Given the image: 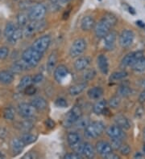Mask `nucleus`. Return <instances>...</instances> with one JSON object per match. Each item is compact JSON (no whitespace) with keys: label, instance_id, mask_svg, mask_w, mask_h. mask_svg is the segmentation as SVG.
<instances>
[{"label":"nucleus","instance_id":"f257e3e1","mask_svg":"<svg viewBox=\"0 0 145 159\" xmlns=\"http://www.w3.org/2000/svg\"><path fill=\"white\" fill-rule=\"evenodd\" d=\"M117 23L118 19L114 14H105V16L101 19L100 21L95 24L94 31L96 36L100 39L103 38L110 32V29H112Z\"/></svg>","mask_w":145,"mask_h":159},{"label":"nucleus","instance_id":"f03ea898","mask_svg":"<svg viewBox=\"0 0 145 159\" xmlns=\"http://www.w3.org/2000/svg\"><path fill=\"white\" fill-rule=\"evenodd\" d=\"M42 57L43 53L39 52L33 48L32 47H31V48H28L23 51V52L22 53L21 59L24 60L29 66L31 67V68H32L38 65L39 63L41 62Z\"/></svg>","mask_w":145,"mask_h":159},{"label":"nucleus","instance_id":"7ed1b4c3","mask_svg":"<svg viewBox=\"0 0 145 159\" xmlns=\"http://www.w3.org/2000/svg\"><path fill=\"white\" fill-rule=\"evenodd\" d=\"M105 130V125L102 121L90 122L85 129V136L90 139L99 138Z\"/></svg>","mask_w":145,"mask_h":159},{"label":"nucleus","instance_id":"20e7f679","mask_svg":"<svg viewBox=\"0 0 145 159\" xmlns=\"http://www.w3.org/2000/svg\"><path fill=\"white\" fill-rule=\"evenodd\" d=\"M81 116H82L81 108L78 105H75L66 114L64 121H63V126L65 128H70L73 125H74V124L77 122V120Z\"/></svg>","mask_w":145,"mask_h":159},{"label":"nucleus","instance_id":"39448f33","mask_svg":"<svg viewBox=\"0 0 145 159\" xmlns=\"http://www.w3.org/2000/svg\"><path fill=\"white\" fill-rule=\"evenodd\" d=\"M46 12L47 8L44 4L37 3L29 8L27 15L30 21H36L43 20L46 15Z\"/></svg>","mask_w":145,"mask_h":159},{"label":"nucleus","instance_id":"423d86ee","mask_svg":"<svg viewBox=\"0 0 145 159\" xmlns=\"http://www.w3.org/2000/svg\"><path fill=\"white\" fill-rule=\"evenodd\" d=\"M45 26H46V22L43 20L29 22L23 30V35L25 37H31L36 32L44 29Z\"/></svg>","mask_w":145,"mask_h":159},{"label":"nucleus","instance_id":"0eeeda50","mask_svg":"<svg viewBox=\"0 0 145 159\" xmlns=\"http://www.w3.org/2000/svg\"><path fill=\"white\" fill-rule=\"evenodd\" d=\"M87 47L86 41L82 38H78L73 42L70 49V55L72 58L79 57L83 54Z\"/></svg>","mask_w":145,"mask_h":159},{"label":"nucleus","instance_id":"6e6552de","mask_svg":"<svg viewBox=\"0 0 145 159\" xmlns=\"http://www.w3.org/2000/svg\"><path fill=\"white\" fill-rule=\"evenodd\" d=\"M143 57V52L142 51L138 52H132L126 55L125 57L121 60L120 67L122 68H126L128 67H132L138 60Z\"/></svg>","mask_w":145,"mask_h":159},{"label":"nucleus","instance_id":"1a4fd4ad","mask_svg":"<svg viewBox=\"0 0 145 159\" xmlns=\"http://www.w3.org/2000/svg\"><path fill=\"white\" fill-rule=\"evenodd\" d=\"M18 112L19 115L25 119H31L36 116L37 109L31 104L20 103L18 105Z\"/></svg>","mask_w":145,"mask_h":159},{"label":"nucleus","instance_id":"9d476101","mask_svg":"<svg viewBox=\"0 0 145 159\" xmlns=\"http://www.w3.org/2000/svg\"><path fill=\"white\" fill-rule=\"evenodd\" d=\"M135 39V33L132 30L126 29L118 36V43L123 48H128L132 45Z\"/></svg>","mask_w":145,"mask_h":159},{"label":"nucleus","instance_id":"9b49d317","mask_svg":"<svg viewBox=\"0 0 145 159\" xmlns=\"http://www.w3.org/2000/svg\"><path fill=\"white\" fill-rule=\"evenodd\" d=\"M51 43V37L48 35H42V36L39 37L38 39L34 41L32 44V48L37 52L41 53H44L46 52L47 49Z\"/></svg>","mask_w":145,"mask_h":159},{"label":"nucleus","instance_id":"f8f14e48","mask_svg":"<svg viewBox=\"0 0 145 159\" xmlns=\"http://www.w3.org/2000/svg\"><path fill=\"white\" fill-rule=\"evenodd\" d=\"M77 153H78L82 157L86 158H94L95 157V150L93 146L89 142H83L79 145V146L75 149Z\"/></svg>","mask_w":145,"mask_h":159},{"label":"nucleus","instance_id":"ddd939ff","mask_svg":"<svg viewBox=\"0 0 145 159\" xmlns=\"http://www.w3.org/2000/svg\"><path fill=\"white\" fill-rule=\"evenodd\" d=\"M106 134L110 139L111 138H121V139H124L126 138L124 130L120 128L119 126H118L117 125H112L108 126L106 129Z\"/></svg>","mask_w":145,"mask_h":159},{"label":"nucleus","instance_id":"4468645a","mask_svg":"<svg viewBox=\"0 0 145 159\" xmlns=\"http://www.w3.org/2000/svg\"><path fill=\"white\" fill-rule=\"evenodd\" d=\"M103 39L104 48L107 51L114 50L116 45L117 34L114 31H110L107 35H106L103 37Z\"/></svg>","mask_w":145,"mask_h":159},{"label":"nucleus","instance_id":"2eb2a0df","mask_svg":"<svg viewBox=\"0 0 145 159\" xmlns=\"http://www.w3.org/2000/svg\"><path fill=\"white\" fill-rule=\"evenodd\" d=\"M95 150L99 155L104 157L107 154L113 152V149L111 147L110 143L104 141H100V142H97L96 146H95Z\"/></svg>","mask_w":145,"mask_h":159},{"label":"nucleus","instance_id":"dca6fc26","mask_svg":"<svg viewBox=\"0 0 145 159\" xmlns=\"http://www.w3.org/2000/svg\"><path fill=\"white\" fill-rule=\"evenodd\" d=\"M68 75H69V69L65 65L63 64L58 65L53 72V76L58 83H60L65 78H66Z\"/></svg>","mask_w":145,"mask_h":159},{"label":"nucleus","instance_id":"f3484780","mask_svg":"<svg viewBox=\"0 0 145 159\" xmlns=\"http://www.w3.org/2000/svg\"><path fill=\"white\" fill-rule=\"evenodd\" d=\"M91 63V60L88 57H78L74 62V68L78 72L84 71L89 66Z\"/></svg>","mask_w":145,"mask_h":159},{"label":"nucleus","instance_id":"a211bd4d","mask_svg":"<svg viewBox=\"0 0 145 159\" xmlns=\"http://www.w3.org/2000/svg\"><path fill=\"white\" fill-rule=\"evenodd\" d=\"M81 136L76 132H70L67 135V142L70 148L76 149L81 144Z\"/></svg>","mask_w":145,"mask_h":159},{"label":"nucleus","instance_id":"6ab92c4d","mask_svg":"<svg viewBox=\"0 0 145 159\" xmlns=\"http://www.w3.org/2000/svg\"><path fill=\"white\" fill-rule=\"evenodd\" d=\"M97 64L99 69L103 75H107L109 72V63L108 60L105 55H99L97 60Z\"/></svg>","mask_w":145,"mask_h":159},{"label":"nucleus","instance_id":"aec40b11","mask_svg":"<svg viewBox=\"0 0 145 159\" xmlns=\"http://www.w3.org/2000/svg\"><path fill=\"white\" fill-rule=\"evenodd\" d=\"M12 71V73H20V72L26 71V70L31 69V67L29 66L28 64L21 59L20 60L16 61L12 64V68H11Z\"/></svg>","mask_w":145,"mask_h":159},{"label":"nucleus","instance_id":"412c9836","mask_svg":"<svg viewBox=\"0 0 145 159\" xmlns=\"http://www.w3.org/2000/svg\"><path fill=\"white\" fill-rule=\"evenodd\" d=\"M114 123L120 128L123 129V130H128L131 129V122H130L129 119L123 115H118L114 117Z\"/></svg>","mask_w":145,"mask_h":159},{"label":"nucleus","instance_id":"4be33fe9","mask_svg":"<svg viewBox=\"0 0 145 159\" xmlns=\"http://www.w3.org/2000/svg\"><path fill=\"white\" fill-rule=\"evenodd\" d=\"M57 52L56 51H53L49 55V57L48 58V61H47L46 68L47 71L49 74H52L53 72V70L56 68V64L57 62Z\"/></svg>","mask_w":145,"mask_h":159},{"label":"nucleus","instance_id":"5701e85b","mask_svg":"<svg viewBox=\"0 0 145 159\" xmlns=\"http://www.w3.org/2000/svg\"><path fill=\"white\" fill-rule=\"evenodd\" d=\"M95 20L91 16H85L81 21V28L85 31H89L95 27Z\"/></svg>","mask_w":145,"mask_h":159},{"label":"nucleus","instance_id":"b1692460","mask_svg":"<svg viewBox=\"0 0 145 159\" xmlns=\"http://www.w3.org/2000/svg\"><path fill=\"white\" fill-rule=\"evenodd\" d=\"M25 146V144L23 143V141L19 138H14L11 142V148L12 151L15 155H17L23 151V148Z\"/></svg>","mask_w":145,"mask_h":159},{"label":"nucleus","instance_id":"393cba45","mask_svg":"<svg viewBox=\"0 0 145 159\" xmlns=\"http://www.w3.org/2000/svg\"><path fill=\"white\" fill-rule=\"evenodd\" d=\"M87 87L86 82H82V83L76 84L74 85H72L71 87L69 89V93L73 97H76L81 94L84 90L85 89V88Z\"/></svg>","mask_w":145,"mask_h":159},{"label":"nucleus","instance_id":"a878e982","mask_svg":"<svg viewBox=\"0 0 145 159\" xmlns=\"http://www.w3.org/2000/svg\"><path fill=\"white\" fill-rule=\"evenodd\" d=\"M103 93H104V91H103V88L96 86V87L91 88L88 90L87 96L91 100H99L103 95Z\"/></svg>","mask_w":145,"mask_h":159},{"label":"nucleus","instance_id":"bb28decb","mask_svg":"<svg viewBox=\"0 0 145 159\" xmlns=\"http://www.w3.org/2000/svg\"><path fill=\"white\" fill-rule=\"evenodd\" d=\"M31 104L37 109V111L45 110V109H47V106H48V103H47L46 100L41 97H35L31 101Z\"/></svg>","mask_w":145,"mask_h":159},{"label":"nucleus","instance_id":"cd10ccee","mask_svg":"<svg viewBox=\"0 0 145 159\" xmlns=\"http://www.w3.org/2000/svg\"><path fill=\"white\" fill-rule=\"evenodd\" d=\"M14 80V75L9 71H1L0 72V83L3 84H9Z\"/></svg>","mask_w":145,"mask_h":159},{"label":"nucleus","instance_id":"c85d7f7f","mask_svg":"<svg viewBox=\"0 0 145 159\" xmlns=\"http://www.w3.org/2000/svg\"><path fill=\"white\" fill-rule=\"evenodd\" d=\"M106 105L107 103L105 100L97 101L93 106V112L96 115H101L106 110Z\"/></svg>","mask_w":145,"mask_h":159},{"label":"nucleus","instance_id":"c756f323","mask_svg":"<svg viewBox=\"0 0 145 159\" xmlns=\"http://www.w3.org/2000/svg\"><path fill=\"white\" fill-rule=\"evenodd\" d=\"M96 75L97 72L94 68H87L86 69L84 70L83 74H82V80L85 82L90 81V80H92L96 76Z\"/></svg>","mask_w":145,"mask_h":159},{"label":"nucleus","instance_id":"7c9ffc66","mask_svg":"<svg viewBox=\"0 0 145 159\" xmlns=\"http://www.w3.org/2000/svg\"><path fill=\"white\" fill-rule=\"evenodd\" d=\"M132 70L135 72H145V57H143L138 60L132 66Z\"/></svg>","mask_w":145,"mask_h":159},{"label":"nucleus","instance_id":"2f4dec72","mask_svg":"<svg viewBox=\"0 0 145 159\" xmlns=\"http://www.w3.org/2000/svg\"><path fill=\"white\" fill-rule=\"evenodd\" d=\"M128 76V73L126 71H117V72H113L110 76V80L112 82L118 81V80H122L125 79Z\"/></svg>","mask_w":145,"mask_h":159},{"label":"nucleus","instance_id":"473e14b6","mask_svg":"<svg viewBox=\"0 0 145 159\" xmlns=\"http://www.w3.org/2000/svg\"><path fill=\"white\" fill-rule=\"evenodd\" d=\"M18 129L23 131V133H28L30 130L32 129L33 124L30 120V119H26V120H23L18 124Z\"/></svg>","mask_w":145,"mask_h":159},{"label":"nucleus","instance_id":"72a5a7b5","mask_svg":"<svg viewBox=\"0 0 145 159\" xmlns=\"http://www.w3.org/2000/svg\"><path fill=\"white\" fill-rule=\"evenodd\" d=\"M132 94V89L128 85H122L117 89V95L120 97H128Z\"/></svg>","mask_w":145,"mask_h":159},{"label":"nucleus","instance_id":"f704fd0d","mask_svg":"<svg viewBox=\"0 0 145 159\" xmlns=\"http://www.w3.org/2000/svg\"><path fill=\"white\" fill-rule=\"evenodd\" d=\"M89 123H90V121H89V117L81 116V117L77 120V122L74 124V125H75V127L77 129H85Z\"/></svg>","mask_w":145,"mask_h":159},{"label":"nucleus","instance_id":"c9c22d12","mask_svg":"<svg viewBox=\"0 0 145 159\" xmlns=\"http://www.w3.org/2000/svg\"><path fill=\"white\" fill-rule=\"evenodd\" d=\"M29 17L27 13L21 12L17 16V23L19 27H24L29 23Z\"/></svg>","mask_w":145,"mask_h":159},{"label":"nucleus","instance_id":"e433bc0d","mask_svg":"<svg viewBox=\"0 0 145 159\" xmlns=\"http://www.w3.org/2000/svg\"><path fill=\"white\" fill-rule=\"evenodd\" d=\"M16 29V27L15 26L13 23L12 22H9V23H7L6 27H5V29H4V36L7 39H9L12 35H13V33L15 32Z\"/></svg>","mask_w":145,"mask_h":159},{"label":"nucleus","instance_id":"4c0bfd02","mask_svg":"<svg viewBox=\"0 0 145 159\" xmlns=\"http://www.w3.org/2000/svg\"><path fill=\"white\" fill-rule=\"evenodd\" d=\"M20 139L23 141V143L25 144V146H27V145H30V144H32L33 142H35L37 139V137L36 135H34V134L24 133L20 137Z\"/></svg>","mask_w":145,"mask_h":159},{"label":"nucleus","instance_id":"58836bf2","mask_svg":"<svg viewBox=\"0 0 145 159\" xmlns=\"http://www.w3.org/2000/svg\"><path fill=\"white\" fill-rule=\"evenodd\" d=\"M31 84H32V77L31 76H25L20 80V81L18 84V88L19 89L24 90L27 86H29Z\"/></svg>","mask_w":145,"mask_h":159},{"label":"nucleus","instance_id":"ea45409f","mask_svg":"<svg viewBox=\"0 0 145 159\" xmlns=\"http://www.w3.org/2000/svg\"><path fill=\"white\" fill-rule=\"evenodd\" d=\"M22 35H23V30L21 29V27H16V31L13 33V35H12V37L8 39V41L12 44H15L19 39H21Z\"/></svg>","mask_w":145,"mask_h":159},{"label":"nucleus","instance_id":"a19ab883","mask_svg":"<svg viewBox=\"0 0 145 159\" xmlns=\"http://www.w3.org/2000/svg\"><path fill=\"white\" fill-rule=\"evenodd\" d=\"M120 103H121V97L117 95L114 96L109 100L108 105L111 109H117L119 107Z\"/></svg>","mask_w":145,"mask_h":159},{"label":"nucleus","instance_id":"79ce46f5","mask_svg":"<svg viewBox=\"0 0 145 159\" xmlns=\"http://www.w3.org/2000/svg\"><path fill=\"white\" fill-rule=\"evenodd\" d=\"M3 117L6 120H13L15 118V110L12 107H7L3 111Z\"/></svg>","mask_w":145,"mask_h":159},{"label":"nucleus","instance_id":"37998d69","mask_svg":"<svg viewBox=\"0 0 145 159\" xmlns=\"http://www.w3.org/2000/svg\"><path fill=\"white\" fill-rule=\"evenodd\" d=\"M118 151H119L120 154H122L123 156H128L132 152V148L130 147V146L128 144L123 143L122 146L118 149Z\"/></svg>","mask_w":145,"mask_h":159},{"label":"nucleus","instance_id":"c03bdc74","mask_svg":"<svg viewBox=\"0 0 145 159\" xmlns=\"http://www.w3.org/2000/svg\"><path fill=\"white\" fill-rule=\"evenodd\" d=\"M123 139H121V138H111L110 145H111L113 150H118L120 146H122V144L123 143Z\"/></svg>","mask_w":145,"mask_h":159},{"label":"nucleus","instance_id":"a18cd8bd","mask_svg":"<svg viewBox=\"0 0 145 159\" xmlns=\"http://www.w3.org/2000/svg\"><path fill=\"white\" fill-rule=\"evenodd\" d=\"M36 91H37L36 87L35 85H33L32 84H31L27 86L25 89H24V93L27 96H33L34 94H36Z\"/></svg>","mask_w":145,"mask_h":159},{"label":"nucleus","instance_id":"49530a36","mask_svg":"<svg viewBox=\"0 0 145 159\" xmlns=\"http://www.w3.org/2000/svg\"><path fill=\"white\" fill-rule=\"evenodd\" d=\"M55 105L59 108H66V107H68V102L65 98L60 97V98H57L56 100Z\"/></svg>","mask_w":145,"mask_h":159},{"label":"nucleus","instance_id":"de8ad7c7","mask_svg":"<svg viewBox=\"0 0 145 159\" xmlns=\"http://www.w3.org/2000/svg\"><path fill=\"white\" fill-rule=\"evenodd\" d=\"M9 55V49L7 47L0 48V60H4L8 57Z\"/></svg>","mask_w":145,"mask_h":159},{"label":"nucleus","instance_id":"09e8293b","mask_svg":"<svg viewBox=\"0 0 145 159\" xmlns=\"http://www.w3.org/2000/svg\"><path fill=\"white\" fill-rule=\"evenodd\" d=\"M144 115V108L143 106L137 107V109L135 110V116L138 119H141Z\"/></svg>","mask_w":145,"mask_h":159},{"label":"nucleus","instance_id":"8fccbe9b","mask_svg":"<svg viewBox=\"0 0 145 159\" xmlns=\"http://www.w3.org/2000/svg\"><path fill=\"white\" fill-rule=\"evenodd\" d=\"M45 79V76L42 73L36 74L34 77H32V83L33 84H40Z\"/></svg>","mask_w":145,"mask_h":159},{"label":"nucleus","instance_id":"3c124183","mask_svg":"<svg viewBox=\"0 0 145 159\" xmlns=\"http://www.w3.org/2000/svg\"><path fill=\"white\" fill-rule=\"evenodd\" d=\"M82 156L80 155L78 153H67L64 156V158L67 159H78V158H82Z\"/></svg>","mask_w":145,"mask_h":159},{"label":"nucleus","instance_id":"603ef678","mask_svg":"<svg viewBox=\"0 0 145 159\" xmlns=\"http://www.w3.org/2000/svg\"><path fill=\"white\" fill-rule=\"evenodd\" d=\"M50 1L52 3L55 4V5H57L58 7H60L69 3L71 0H50Z\"/></svg>","mask_w":145,"mask_h":159},{"label":"nucleus","instance_id":"864d4df0","mask_svg":"<svg viewBox=\"0 0 145 159\" xmlns=\"http://www.w3.org/2000/svg\"><path fill=\"white\" fill-rule=\"evenodd\" d=\"M104 158H106V159H119V156L118 155V154H116V153H113V152H111L110 153H109V154H107L106 156H105Z\"/></svg>","mask_w":145,"mask_h":159},{"label":"nucleus","instance_id":"5fc2aeb1","mask_svg":"<svg viewBox=\"0 0 145 159\" xmlns=\"http://www.w3.org/2000/svg\"><path fill=\"white\" fill-rule=\"evenodd\" d=\"M139 102L141 103V104L145 102V89H143V90L141 92V93L139 94Z\"/></svg>","mask_w":145,"mask_h":159},{"label":"nucleus","instance_id":"6e6d98bb","mask_svg":"<svg viewBox=\"0 0 145 159\" xmlns=\"http://www.w3.org/2000/svg\"><path fill=\"white\" fill-rule=\"evenodd\" d=\"M45 123H46V125L48 126V128H51V129L54 128L55 122H54V121H53V120H52V119H50V118L47 119L46 122H45Z\"/></svg>","mask_w":145,"mask_h":159},{"label":"nucleus","instance_id":"4d7b16f0","mask_svg":"<svg viewBox=\"0 0 145 159\" xmlns=\"http://www.w3.org/2000/svg\"><path fill=\"white\" fill-rule=\"evenodd\" d=\"M38 157L37 154H36L35 153H32V152H30V153H27L25 155L23 156V158H36Z\"/></svg>","mask_w":145,"mask_h":159},{"label":"nucleus","instance_id":"13d9d810","mask_svg":"<svg viewBox=\"0 0 145 159\" xmlns=\"http://www.w3.org/2000/svg\"><path fill=\"white\" fill-rule=\"evenodd\" d=\"M143 153L141 152H136L134 155V158H143Z\"/></svg>","mask_w":145,"mask_h":159},{"label":"nucleus","instance_id":"bf43d9fd","mask_svg":"<svg viewBox=\"0 0 145 159\" xmlns=\"http://www.w3.org/2000/svg\"><path fill=\"white\" fill-rule=\"evenodd\" d=\"M139 86L143 89H145V78L144 79H142L140 81H139Z\"/></svg>","mask_w":145,"mask_h":159},{"label":"nucleus","instance_id":"052dcab7","mask_svg":"<svg viewBox=\"0 0 145 159\" xmlns=\"http://www.w3.org/2000/svg\"><path fill=\"white\" fill-rule=\"evenodd\" d=\"M136 24H137V25H139L140 27H142V28H145L144 23H143L142 21H137L136 22Z\"/></svg>","mask_w":145,"mask_h":159},{"label":"nucleus","instance_id":"680f3d73","mask_svg":"<svg viewBox=\"0 0 145 159\" xmlns=\"http://www.w3.org/2000/svg\"><path fill=\"white\" fill-rule=\"evenodd\" d=\"M128 10H129L130 13L133 14V15L135 13V10H134V9H133V8H132V7H128Z\"/></svg>","mask_w":145,"mask_h":159},{"label":"nucleus","instance_id":"e2e57ef3","mask_svg":"<svg viewBox=\"0 0 145 159\" xmlns=\"http://www.w3.org/2000/svg\"><path fill=\"white\" fill-rule=\"evenodd\" d=\"M142 153L145 155V143L143 145V147H142Z\"/></svg>","mask_w":145,"mask_h":159},{"label":"nucleus","instance_id":"0e129e2a","mask_svg":"<svg viewBox=\"0 0 145 159\" xmlns=\"http://www.w3.org/2000/svg\"><path fill=\"white\" fill-rule=\"evenodd\" d=\"M143 139L145 142V128L143 129Z\"/></svg>","mask_w":145,"mask_h":159},{"label":"nucleus","instance_id":"69168bd1","mask_svg":"<svg viewBox=\"0 0 145 159\" xmlns=\"http://www.w3.org/2000/svg\"><path fill=\"white\" fill-rule=\"evenodd\" d=\"M0 157H5V156H4L1 152H0Z\"/></svg>","mask_w":145,"mask_h":159}]
</instances>
